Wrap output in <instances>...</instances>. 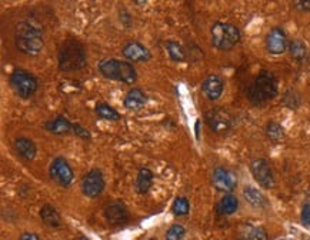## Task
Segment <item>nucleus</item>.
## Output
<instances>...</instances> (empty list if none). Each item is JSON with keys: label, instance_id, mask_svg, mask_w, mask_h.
<instances>
[{"label": "nucleus", "instance_id": "nucleus-20", "mask_svg": "<svg viewBox=\"0 0 310 240\" xmlns=\"http://www.w3.org/2000/svg\"><path fill=\"white\" fill-rule=\"evenodd\" d=\"M40 217H42V220L45 222V225L49 226V227H59L60 223H62L59 213H57L56 209H54L53 206H50V204H45V206L42 208V210H40Z\"/></svg>", "mask_w": 310, "mask_h": 240}, {"label": "nucleus", "instance_id": "nucleus-18", "mask_svg": "<svg viewBox=\"0 0 310 240\" xmlns=\"http://www.w3.org/2000/svg\"><path fill=\"white\" fill-rule=\"evenodd\" d=\"M15 149L20 157L26 160H33L36 156V146L30 139L27 138H19L15 140Z\"/></svg>", "mask_w": 310, "mask_h": 240}, {"label": "nucleus", "instance_id": "nucleus-15", "mask_svg": "<svg viewBox=\"0 0 310 240\" xmlns=\"http://www.w3.org/2000/svg\"><path fill=\"white\" fill-rule=\"evenodd\" d=\"M105 216H106V220L112 225H123L129 219V212L124 204L116 201V203H112L106 208Z\"/></svg>", "mask_w": 310, "mask_h": 240}, {"label": "nucleus", "instance_id": "nucleus-26", "mask_svg": "<svg viewBox=\"0 0 310 240\" xmlns=\"http://www.w3.org/2000/svg\"><path fill=\"white\" fill-rule=\"evenodd\" d=\"M242 240H267V233L263 227H248L242 233Z\"/></svg>", "mask_w": 310, "mask_h": 240}, {"label": "nucleus", "instance_id": "nucleus-35", "mask_svg": "<svg viewBox=\"0 0 310 240\" xmlns=\"http://www.w3.org/2000/svg\"><path fill=\"white\" fill-rule=\"evenodd\" d=\"M150 240H156V239H150Z\"/></svg>", "mask_w": 310, "mask_h": 240}, {"label": "nucleus", "instance_id": "nucleus-22", "mask_svg": "<svg viewBox=\"0 0 310 240\" xmlns=\"http://www.w3.org/2000/svg\"><path fill=\"white\" fill-rule=\"evenodd\" d=\"M153 182V173L148 167H142L136 179V189L139 193H148Z\"/></svg>", "mask_w": 310, "mask_h": 240}, {"label": "nucleus", "instance_id": "nucleus-24", "mask_svg": "<svg viewBox=\"0 0 310 240\" xmlns=\"http://www.w3.org/2000/svg\"><path fill=\"white\" fill-rule=\"evenodd\" d=\"M96 115L105 120H113V122H117L120 120V115L119 112H116L112 106H109L108 103H99L96 106Z\"/></svg>", "mask_w": 310, "mask_h": 240}, {"label": "nucleus", "instance_id": "nucleus-9", "mask_svg": "<svg viewBox=\"0 0 310 240\" xmlns=\"http://www.w3.org/2000/svg\"><path fill=\"white\" fill-rule=\"evenodd\" d=\"M250 170L257 183L264 189H270L274 186V175L271 172L269 163L264 159H256L250 163Z\"/></svg>", "mask_w": 310, "mask_h": 240}, {"label": "nucleus", "instance_id": "nucleus-17", "mask_svg": "<svg viewBox=\"0 0 310 240\" xmlns=\"http://www.w3.org/2000/svg\"><path fill=\"white\" fill-rule=\"evenodd\" d=\"M47 132L53 133V134H66L67 132H70L73 129V124L70 123L69 120L64 116H56L52 120H49L46 124H45Z\"/></svg>", "mask_w": 310, "mask_h": 240}, {"label": "nucleus", "instance_id": "nucleus-19", "mask_svg": "<svg viewBox=\"0 0 310 240\" xmlns=\"http://www.w3.org/2000/svg\"><path fill=\"white\" fill-rule=\"evenodd\" d=\"M243 197L248 201L249 204H252L253 208H264L267 204V199L264 197V194L257 190L256 187L246 186L243 189Z\"/></svg>", "mask_w": 310, "mask_h": 240}, {"label": "nucleus", "instance_id": "nucleus-32", "mask_svg": "<svg viewBox=\"0 0 310 240\" xmlns=\"http://www.w3.org/2000/svg\"><path fill=\"white\" fill-rule=\"evenodd\" d=\"M302 220L303 223L310 226V203H306L303 206V212H302Z\"/></svg>", "mask_w": 310, "mask_h": 240}, {"label": "nucleus", "instance_id": "nucleus-33", "mask_svg": "<svg viewBox=\"0 0 310 240\" xmlns=\"http://www.w3.org/2000/svg\"><path fill=\"white\" fill-rule=\"evenodd\" d=\"M20 240H40V237L36 233H23L20 236Z\"/></svg>", "mask_w": 310, "mask_h": 240}, {"label": "nucleus", "instance_id": "nucleus-10", "mask_svg": "<svg viewBox=\"0 0 310 240\" xmlns=\"http://www.w3.org/2000/svg\"><path fill=\"white\" fill-rule=\"evenodd\" d=\"M105 189V179L100 170L93 169L86 175L82 180V190L87 197H97Z\"/></svg>", "mask_w": 310, "mask_h": 240}, {"label": "nucleus", "instance_id": "nucleus-31", "mask_svg": "<svg viewBox=\"0 0 310 240\" xmlns=\"http://www.w3.org/2000/svg\"><path fill=\"white\" fill-rule=\"evenodd\" d=\"M293 8L296 10H300V12H309L310 10V0H299L293 3Z\"/></svg>", "mask_w": 310, "mask_h": 240}, {"label": "nucleus", "instance_id": "nucleus-28", "mask_svg": "<svg viewBox=\"0 0 310 240\" xmlns=\"http://www.w3.org/2000/svg\"><path fill=\"white\" fill-rule=\"evenodd\" d=\"M171 210H173V213L178 215V216H185V215L189 213V210H190L189 200H187L186 197H178L176 200L173 201V204H171Z\"/></svg>", "mask_w": 310, "mask_h": 240}, {"label": "nucleus", "instance_id": "nucleus-25", "mask_svg": "<svg viewBox=\"0 0 310 240\" xmlns=\"http://www.w3.org/2000/svg\"><path fill=\"white\" fill-rule=\"evenodd\" d=\"M289 52H290V56L293 59L302 62L303 59L306 57V54H307V47H306V45L303 43L302 40L295 39L292 40L290 45H289Z\"/></svg>", "mask_w": 310, "mask_h": 240}, {"label": "nucleus", "instance_id": "nucleus-23", "mask_svg": "<svg viewBox=\"0 0 310 240\" xmlns=\"http://www.w3.org/2000/svg\"><path fill=\"white\" fill-rule=\"evenodd\" d=\"M166 50H167V53H169L173 62H183V60H186V52H185L183 46L180 43H178V42L169 40L166 43Z\"/></svg>", "mask_w": 310, "mask_h": 240}, {"label": "nucleus", "instance_id": "nucleus-12", "mask_svg": "<svg viewBox=\"0 0 310 240\" xmlns=\"http://www.w3.org/2000/svg\"><path fill=\"white\" fill-rule=\"evenodd\" d=\"M266 47L271 54H282L286 52L287 49V38L286 33L280 27L271 29L266 36Z\"/></svg>", "mask_w": 310, "mask_h": 240}, {"label": "nucleus", "instance_id": "nucleus-6", "mask_svg": "<svg viewBox=\"0 0 310 240\" xmlns=\"http://www.w3.org/2000/svg\"><path fill=\"white\" fill-rule=\"evenodd\" d=\"M10 85L20 97L29 99L30 96L36 93V90L39 87V82L30 72H26L23 69H16L10 75Z\"/></svg>", "mask_w": 310, "mask_h": 240}, {"label": "nucleus", "instance_id": "nucleus-34", "mask_svg": "<svg viewBox=\"0 0 310 240\" xmlns=\"http://www.w3.org/2000/svg\"><path fill=\"white\" fill-rule=\"evenodd\" d=\"M80 240H89V239H86V237H80Z\"/></svg>", "mask_w": 310, "mask_h": 240}, {"label": "nucleus", "instance_id": "nucleus-7", "mask_svg": "<svg viewBox=\"0 0 310 240\" xmlns=\"http://www.w3.org/2000/svg\"><path fill=\"white\" fill-rule=\"evenodd\" d=\"M204 122L215 133H225L232 126V116L223 108H213L206 112Z\"/></svg>", "mask_w": 310, "mask_h": 240}, {"label": "nucleus", "instance_id": "nucleus-2", "mask_svg": "<svg viewBox=\"0 0 310 240\" xmlns=\"http://www.w3.org/2000/svg\"><path fill=\"white\" fill-rule=\"evenodd\" d=\"M59 69L62 72H76L86 66V50L83 45L75 39L64 40L57 54Z\"/></svg>", "mask_w": 310, "mask_h": 240}, {"label": "nucleus", "instance_id": "nucleus-27", "mask_svg": "<svg viewBox=\"0 0 310 240\" xmlns=\"http://www.w3.org/2000/svg\"><path fill=\"white\" fill-rule=\"evenodd\" d=\"M264 130H266L267 138L271 140H274V142L283 139V136H285L283 127H282L279 123H276V122H269V123L266 124V129H264Z\"/></svg>", "mask_w": 310, "mask_h": 240}, {"label": "nucleus", "instance_id": "nucleus-14", "mask_svg": "<svg viewBox=\"0 0 310 240\" xmlns=\"http://www.w3.org/2000/svg\"><path fill=\"white\" fill-rule=\"evenodd\" d=\"M223 87H225V83L220 76L210 75L202 83V92L209 100H217L223 93Z\"/></svg>", "mask_w": 310, "mask_h": 240}, {"label": "nucleus", "instance_id": "nucleus-21", "mask_svg": "<svg viewBox=\"0 0 310 240\" xmlns=\"http://www.w3.org/2000/svg\"><path fill=\"white\" fill-rule=\"evenodd\" d=\"M237 206H239V201H237V197L233 196V194H226L223 196L219 204H217V212L220 215H233L236 210H237Z\"/></svg>", "mask_w": 310, "mask_h": 240}, {"label": "nucleus", "instance_id": "nucleus-36", "mask_svg": "<svg viewBox=\"0 0 310 240\" xmlns=\"http://www.w3.org/2000/svg\"><path fill=\"white\" fill-rule=\"evenodd\" d=\"M282 240H286V239H282Z\"/></svg>", "mask_w": 310, "mask_h": 240}, {"label": "nucleus", "instance_id": "nucleus-16", "mask_svg": "<svg viewBox=\"0 0 310 240\" xmlns=\"http://www.w3.org/2000/svg\"><path fill=\"white\" fill-rule=\"evenodd\" d=\"M146 94L143 93L140 89H130L127 93H126V97H124V108L129 109V110H139L142 109L145 105H146Z\"/></svg>", "mask_w": 310, "mask_h": 240}, {"label": "nucleus", "instance_id": "nucleus-8", "mask_svg": "<svg viewBox=\"0 0 310 240\" xmlns=\"http://www.w3.org/2000/svg\"><path fill=\"white\" fill-rule=\"evenodd\" d=\"M49 175H50V178L56 180L62 186H69L70 183L73 182V178H75L69 163L63 157H56L53 162L50 163Z\"/></svg>", "mask_w": 310, "mask_h": 240}, {"label": "nucleus", "instance_id": "nucleus-30", "mask_svg": "<svg viewBox=\"0 0 310 240\" xmlns=\"http://www.w3.org/2000/svg\"><path fill=\"white\" fill-rule=\"evenodd\" d=\"M73 130H75V134H78L79 138H82V139H90V133H89V130L87 129H85V127H82L79 123H75L73 124Z\"/></svg>", "mask_w": 310, "mask_h": 240}, {"label": "nucleus", "instance_id": "nucleus-4", "mask_svg": "<svg viewBox=\"0 0 310 240\" xmlns=\"http://www.w3.org/2000/svg\"><path fill=\"white\" fill-rule=\"evenodd\" d=\"M99 72L106 79L123 82L127 85H133L137 79L136 69L130 63L120 62L117 59H105L99 63Z\"/></svg>", "mask_w": 310, "mask_h": 240}, {"label": "nucleus", "instance_id": "nucleus-5", "mask_svg": "<svg viewBox=\"0 0 310 240\" xmlns=\"http://www.w3.org/2000/svg\"><path fill=\"white\" fill-rule=\"evenodd\" d=\"M212 45L219 50H230L240 40V31L232 23L217 22L212 26Z\"/></svg>", "mask_w": 310, "mask_h": 240}, {"label": "nucleus", "instance_id": "nucleus-29", "mask_svg": "<svg viewBox=\"0 0 310 240\" xmlns=\"http://www.w3.org/2000/svg\"><path fill=\"white\" fill-rule=\"evenodd\" d=\"M185 227L182 225H173L166 233V240H182L185 236Z\"/></svg>", "mask_w": 310, "mask_h": 240}, {"label": "nucleus", "instance_id": "nucleus-13", "mask_svg": "<svg viewBox=\"0 0 310 240\" xmlns=\"http://www.w3.org/2000/svg\"><path fill=\"white\" fill-rule=\"evenodd\" d=\"M123 56L130 62H148L150 60L152 54L149 52L148 47L140 45L139 42H129L122 49Z\"/></svg>", "mask_w": 310, "mask_h": 240}, {"label": "nucleus", "instance_id": "nucleus-1", "mask_svg": "<svg viewBox=\"0 0 310 240\" xmlns=\"http://www.w3.org/2000/svg\"><path fill=\"white\" fill-rule=\"evenodd\" d=\"M15 45L20 53L38 56L45 46L42 30L27 22L17 23L15 29Z\"/></svg>", "mask_w": 310, "mask_h": 240}, {"label": "nucleus", "instance_id": "nucleus-11", "mask_svg": "<svg viewBox=\"0 0 310 240\" xmlns=\"http://www.w3.org/2000/svg\"><path fill=\"white\" fill-rule=\"evenodd\" d=\"M212 182H213V186L220 192H232L237 185L236 175L227 169H223V167H216L213 170Z\"/></svg>", "mask_w": 310, "mask_h": 240}, {"label": "nucleus", "instance_id": "nucleus-3", "mask_svg": "<svg viewBox=\"0 0 310 240\" xmlns=\"http://www.w3.org/2000/svg\"><path fill=\"white\" fill-rule=\"evenodd\" d=\"M278 94V80L274 75L263 70L257 75L249 87V99L255 105H263Z\"/></svg>", "mask_w": 310, "mask_h": 240}]
</instances>
